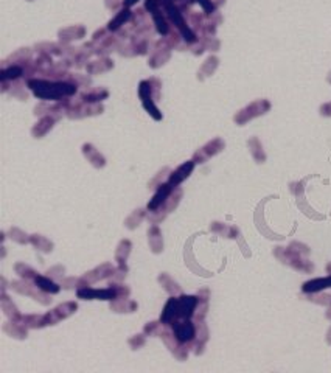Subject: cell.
Here are the masks:
<instances>
[{"label": "cell", "instance_id": "1", "mask_svg": "<svg viewBox=\"0 0 331 373\" xmlns=\"http://www.w3.org/2000/svg\"><path fill=\"white\" fill-rule=\"evenodd\" d=\"M28 87L41 100H59L76 94V84L67 81H47V80H28Z\"/></svg>", "mask_w": 331, "mask_h": 373}, {"label": "cell", "instance_id": "2", "mask_svg": "<svg viewBox=\"0 0 331 373\" xmlns=\"http://www.w3.org/2000/svg\"><path fill=\"white\" fill-rule=\"evenodd\" d=\"M159 89H160V83L156 78H151V80H145L140 83L138 86V97L143 103V108L148 111V114L152 115V119L154 120H160L162 119V114L160 111L156 108L154 105V98L159 97Z\"/></svg>", "mask_w": 331, "mask_h": 373}, {"label": "cell", "instance_id": "3", "mask_svg": "<svg viewBox=\"0 0 331 373\" xmlns=\"http://www.w3.org/2000/svg\"><path fill=\"white\" fill-rule=\"evenodd\" d=\"M75 310H76V303H64V305H61V306L56 308V310H53L52 313H48V314H45L42 317V325L55 324V322H58V320L70 316Z\"/></svg>", "mask_w": 331, "mask_h": 373}, {"label": "cell", "instance_id": "4", "mask_svg": "<svg viewBox=\"0 0 331 373\" xmlns=\"http://www.w3.org/2000/svg\"><path fill=\"white\" fill-rule=\"evenodd\" d=\"M224 143L220 138H215L210 143H207L204 148H201L196 154H195V162L196 163H204L210 156H215L216 152H220L222 149Z\"/></svg>", "mask_w": 331, "mask_h": 373}, {"label": "cell", "instance_id": "5", "mask_svg": "<svg viewBox=\"0 0 331 373\" xmlns=\"http://www.w3.org/2000/svg\"><path fill=\"white\" fill-rule=\"evenodd\" d=\"M78 295L84 299H103V300H113L117 299V288H109V289H78Z\"/></svg>", "mask_w": 331, "mask_h": 373}, {"label": "cell", "instance_id": "6", "mask_svg": "<svg viewBox=\"0 0 331 373\" xmlns=\"http://www.w3.org/2000/svg\"><path fill=\"white\" fill-rule=\"evenodd\" d=\"M171 191H173V185H171L170 182L162 184V185L159 187L157 193L154 195V198H152V201L148 204V209H149V210H157L159 207H162V205H163L165 202H167V199L170 198Z\"/></svg>", "mask_w": 331, "mask_h": 373}, {"label": "cell", "instance_id": "7", "mask_svg": "<svg viewBox=\"0 0 331 373\" xmlns=\"http://www.w3.org/2000/svg\"><path fill=\"white\" fill-rule=\"evenodd\" d=\"M193 168H195V160H190V162H185V163H182L179 168H177L171 176H170V184L173 185V187H176V185H179L182 181H185V179L192 174V171H193Z\"/></svg>", "mask_w": 331, "mask_h": 373}, {"label": "cell", "instance_id": "8", "mask_svg": "<svg viewBox=\"0 0 331 373\" xmlns=\"http://www.w3.org/2000/svg\"><path fill=\"white\" fill-rule=\"evenodd\" d=\"M173 328H174L176 339L179 342H188V341H192L193 336H195V327H193L192 322H188V320H187V322L176 324Z\"/></svg>", "mask_w": 331, "mask_h": 373}, {"label": "cell", "instance_id": "9", "mask_svg": "<svg viewBox=\"0 0 331 373\" xmlns=\"http://www.w3.org/2000/svg\"><path fill=\"white\" fill-rule=\"evenodd\" d=\"M83 152H84L86 159H87L89 162H91L94 166H97V168H103V166L106 165L105 157L101 156V152H100L94 145H91V143L83 145Z\"/></svg>", "mask_w": 331, "mask_h": 373}, {"label": "cell", "instance_id": "10", "mask_svg": "<svg viewBox=\"0 0 331 373\" xmlns=\"http://www.w3.org/2000/svg\"><path fill=\"white\" fill-rule=\"evenodd\" d=\"M55 122H56V119L55 117H50V115H45V117H42L39 120V123H36L33 126V129H31L33 137H36V138L44 137L55 126Z\"/></svg>", "mask_w": 331, "mask_h": 373}, {"label": "cell", "instance_id": "11", "mask_svg": "<svg viewBox=\"0 0 331 373\" xmlns=\"http://www.w3.org/2000/svg\"><path fill=\"white\" fill-rule=\"evenodd\" d=\"M86 30L83 25H73V27H69V28H64L59 31V37L62 42H70L73 39H81V37L84 36Z\"/></svg>", "mask_w": 331, "mask_h": 373}, {"label": "cell", "instance_id": "12", "mask_svg": "<svg viewBox=\"0 0 331 373\" xmlns=\"http://www.w3.org/2000/svg\"><path fill=\"white\" fill-rule=\"evenodd\" d=\"M131 16H132V14H131L129 8H123L121 11L117 12L115 17L109 20V23H108V30H110V31H117V30H120V28L123 27V25L131 19Z\"/></svg>", "mask_w": 331, "mask_h": 373}, {"label": "cell", "instance_id": "13", "mask_svg": "<svg viewBox=\"0 0 331 373\" xmlns=\"http://www.w3.org/2000/svg\"><path fill=\"white\" fill-rule=\"evenodd\" d=\"M170 59V50L168 47H163V48H159V44H157V48L154 50V53H152V56L149 58V66L152 69H157L160 67L162 64H165Z\"/></svg>", "mask_w": 331, "mask_h": 373}, {"label": "cell", "instance_id": "14", "mask_svg": "<svg viewBox=\"0 0 331 373\" xmlns=\"http://www.w3.org/2000/svg\"><path fill=\"white\" fill-rule=\"evenodd\" d=\"M113 67V62L109 59V58H101V59H98V61H92V62H89L87 64V72L89 73H92V75H95V73H101V72H108V70H110Z\"/></svg>", "mask_w": 331, "mask_h": 373}, {"label": "cell", "instance_id": "15", "mask_svg": "<svg viewBox=\"0 0 331 373\" xmlns=\"http://www.w3.org/2000/svg\"><path fill=\"white\" fill-rule=\"evenodd\" d=\"M109 97V92L105 91V89H92V91H89L86 94L81 95V100L84 103H91V105H95V103L103 101Z\"/></svg>", "mask_w": 331, "mask_h": 373}, {"label": "cell", "instance_id": "16", "mask_svg": "<svg viewBox=\"0 0 331 373\" xmlns=\"http://www.w3.org/2000/svg\"><path fill=\"white\" fill-rule=\"evenodd\" d=\"M325 288H331V277L311 280V281L305 283V285H303L305 292H316V291H321V289H325Z\"/></svg>", "mask_w": 331, "mask_h": 373}, {"label": "cell", "instance_id": "17", "mask_svg": "<svg viewBox=\"0 0 331 373\" xmlns=\"http://www.w3.org/2000/svg\"><path fill=\"white\" fill-rule=\"evenodd\" d=\"M23 73V69L20 67V66H16V64H14V66H11V67H5L3 70H2V75H0V78H2V83H6L8 80H12V81H14V80H17L19 78V76Z\"/></svg>", "mask_w": 331, "mask_h": 373}, {"label": "cell", "instance_id": "18", "mask_svg": "<svg viewBox=\"0 0 331 373\" xmlns=\"http://www.w3.org/2000/svg\"><path fill=\"white\" fill-rule=\"evenodd\" d=\"M34 280H36L37 288L45 291V292H53L55 294V292L59 291V286L56 285V283H53L52 280H48L45 277H34Z\"/></svg>", "mask_w": 331, "mask_h": 373}, {"label": "cell", "instance_id": "19", "mask_svg": "<svg viewBox=\"0 0 331 373\" xmlns=\"http://www.w3.org/2000/svg\"><path fill=\"white\" fill-rule=\"evenodd\" d=\"M216 66H218V59H216V58H209V59L206 61V64L202 66V73L207 70V76L212 75L213 70L216 69Z\"/></svg>", "mask_w": 331, "mask_h": 373}, {"label": "cell", "instance_id": "20", "mask_svg": "<svg viewBox=\"0 0 331 373\" xmlns=\"http://www.w3.org/2000/svg\"><path fill=\"white\" fill-rule=\"evenodd\" d=\"M120 3H123V2H120V0H106V6L109 9H117L120 6Z\"/></svg>", "mask_w": 331, "mask_h": 373}, {"label": "cell", "instance_id": "21", "mask_svg": "<svg viewBox=\"0 0 331 373\" xmlns=\"http://www.w3.org/2000/svg\"><path fill=\"white\" fill-rule=\"evenodd\" d=\"M137 2H138V0H123V6L124 8H129V6L135 5Z\"/></svg>", "mask_w": 331, "mask_h": 373}]
</instances>
